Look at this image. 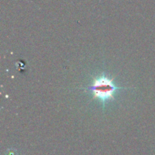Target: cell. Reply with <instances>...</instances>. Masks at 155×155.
<instances>
[{
	"label": "cell",
	"mask_w": 155,
	"mask_h": 155,
	"mask_svg": "<svg viewBox=\"0 0 155 155\" xmlns=\"http://www.w3.org/2000/svg\"><path fill=\"white\" fill-rule=\"evenodd\" d=\"M124 89L123 87H117L113 83V80H110L107 77L103 74L97 78L94 79L93 83L91 86H89L87 89L92 91L93 93V98H98L103 104L107 101L114 99V93L118 89Z\"/></svg>",
	"instance_id": "1"
}]
</instances>
